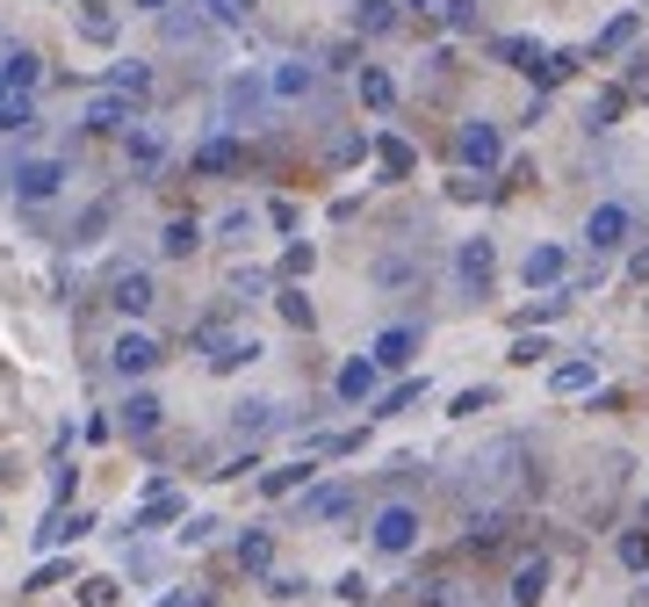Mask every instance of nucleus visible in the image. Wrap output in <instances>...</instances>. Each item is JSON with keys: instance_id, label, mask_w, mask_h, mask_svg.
I'll return each mask as SVG.
<instances>
[{"instance_id": "obj_56", "label": "nucleus", "mask_w": 649, "mask_h": 607, "mask_svg": "<svg viewBox=\"0 0 649 607\" xmlns=\"http://www.w3.org/2000/svg\"><path fill=\"white\" fill-rule=\"evenodd\" d=\"M405 8H433V0H405Z\"/></svg>"}, {"instance_id": "obj_21", "label": "nucleus", "mask_w": 649, "mask_h": 607, "mask_svg": "<svg viewBox=\"0 0 649 607\" xmlns=\"http://www.w3.org/2000/svg\"><path fill=\"white\" fill-rule=\"evenodd\" d=\"M181 514H189V506L173 499V492H152V499L130 514V536H145V528H167V520H181Z\"/></svg>"}, {"instance_id": "obj_40", "label": "nucleus", "mask_w": 649, "mask_h": 607, "mask_svg": "<svg viewBox=\"0 0 649 607\" xmlns=\"http://www.w3.org/2000/svg\"><path fill=\"white\" fill-rule=\"evenodd\" d=\"M570 66H578V58H570V52H548V58H542V66H534V80H542V87H556V80H563V72H570Z\"/></svg>"}, {"instance_id": "obj_5", "label": "nucleus", "mask_w": 649, "mask_h": 607, "mask_svg": "<svg viewBox=\"0 0 649 607\" xmlns=\"http://www.w3.org/2000/svg\"><path fill=\"white\" fill-rule=\"evenodd\" d=\"M491 276H498V246H491V239H462V246H455V282H462V296H483V290H491Z\"/></svg>"}, {"instance_id": "obj_57", "label": "nucleus", "mask_w": 649, "mask_h": 607, "mask_svg": "<svg viewBox=\"0 0 649 607\" xmlns=\"http://www.w3.org/2000/svg\"><path fill=\"white\" fill-rule=\"evenodd\" d=\"M642 520H649V514H642Z\"/></svg>"}, {"instance_id": "obj_42", "label": "nucleus", "mask_w": 649, "mask_h": 607, "mask_svg": "<svg viewBox=\"0 0 649 607\" xmlns=\"http://www.w3.org/2000/svg\"><path fill=\"white\" fill-rule=\"evenodd\" d=\"M80 30L94 36V44H109V36H116V15H102V8H87V15H80Z\"/></svg>"}, {"instance_id": "obj_17", "label": "nucleus", "mask_w": 649, "mask_h": 607, "mask_svg": "<svg viewBox=\"0 0 649 607\" xmlns=\"http://www.w3.org/2000/svg\"><path fill=\"white\" fill-rule=\"evenodd\" d=\"M310 477H318V463L296 456V463H274L267 477H260V492H267V499H289V492H310Z\"/></svg>"}, {"instance_id": "obj_44", "label": "nucleus", "mask_w": 649, "mask_h": 607, "mask_svg": "<svg viewBox=\"0 0 649 607\" xmlns=\"http://www.w3.org/2000/svg\"><path fill=\"white\" fill-rule=\"evenodd\" d=\"M614 109H620V94H599V102L584 109V123H592V131H606V123H614Z\"/></svg>"}, {"instance_id": "obj_10", "label": "nucleus", "mask_w": 649, "mask_h": 607, "mask_svg": "<svg viewBox=\"0 0 649 607\" xmlns=\"http://www.w3.org/2000/svg\"><path fill=\"white\" fill-rule=\"evenodd\" d=\"M368 355H376V369H411L419 362V326H383Z\"/></svg>"}, {"instance_id": "obj_47", "label": "nucleus", "mask_w": 649, "mask_h": 607, "mask_svg": "<svg viewBox=\"0 0 649 607\" xmlns=\"http://www.w3.org/2000/svg\"><path fill=\"white\" fill-rule=\"evenodd\" d=\"M332 593H340V600H354V607H361V600H368V578H361V572H340V586H332Z\"/></svg>"}, {"instance_id": "obj_55", "label": "nucleus", "mask_w": 649, "mask_h": 607, "mask_svg": "<svg viewBox=\"0 0 649 607\" xmlns=\"http://www.w3.org/2000/svg\"><path fill=\"white\" fill-rule=\"evenodd\" d=\"M189 607H209V600H203V593H189Z\"/></svg>"}, {"instance_id": "obj_50", "label": "nucleus", "mask_w": 649, "mask_h": 607, "mask_svg": "<svg viewBox=\"0 0 649 607\" xmlns=\"http://www.w3.org/2000/svg\"><path fill=\"white\" fill-rule=\"evenodd\" d=\"M267 225L274 232H296V203H267Z\"/></svg>"}, {"instance_id": "obj_1", "label": "nucleus", "mask_w": 649, "mask_h": 607, "mask_svg": "<svg viewBox=\"0 0 649 607\" xmlns=\"http://www.w3.org/2000/svg\"><path fill=\"white\" fill-rule=\"evenodd\" d=\"M455 159H462L469 173H491L498 159H505V131H498L491 116H469V123L455 131Z\"/></svg>"}, {"instance_id": "obj_20", "label": "nucleus", "mask_w": 649, "mask_h": 607, "mask_svg": "<svg viewBox=\"0 0 649 607\" xmlns=\"http://www.w3.org/2000/svg\"><path fill=\"white\" fill-rule=\"evenodd\" d=\"M592 383H599V369L584 362V355H578V362H556V369H548V391H556V398H578V391H592Z\"/></svg>"}, {"instance_id": "obj_24", "label": "nucleus", "mask_w": 649, "mask_h": 607, "mask_svg": "<svg viewBox=\"0 0 649 607\" xmlns=\"http://www.w3.org/2000/svg\"><path fill=\"white\" fill-rule=\"evenodd\" d=\"M346 506H354V492H346V485H318V492H304V520H340Z\"/></svg>"}, {"instance_id": "obj_15", "label": "nucleus", "mask_w": 649, "mask_h": 607, "mask_svg": "<svg viewBox=\"0 0 649 607\" xmlns=\"http://www.w3.org/2000/svg\"><path fill=\"white\" fill-rule=\"evenodd\" d=\"M267 87H274V102H304L310 87H318V66H304V58H282V66L267 72Z\"/></svg>"}, {"instance_id": "obj_53", "label": "nucleus", "mask_w": 649, "mask_h": 607, "mask_svg": "<svg viewBox=\"0 0 649 607\" xmlns=\"http://www.w3.org/2000/svg\"><path fill=\"white\" fill-rule=\"evenodd\" d=\"M8 102H15V87H8V72H0V109H8Z\"/></svg>"}, {"instance_id": "obj_36", "label": "nucleus", "mask_w": 649, "mask_h": 607, "mask_svg": "<svg viewBox=\"0 0 649 607\" xmlns=\"http://www.w3.org/2000/svg\"><path fill=\"white\" fill-rule=\"evenodd\" d=\"M109 217H116V203H94V210L80 217V225H72V246H94V239L109 232Z\"/></svg>"}, {"instance_id": "obj_39", "label": "nucleus", "mask_w": 649, "mask_h": 607, "mask_svg": "<svg viewBox=\"0 0 649 607\" xmlns=\"http://www.w3.org/2000/svg\"><path fill=\"white\" fill-rule=\"evenodd\" d=\"M426 398V376H411V383H397V391H383V413H405V405H419Z\"/></svg>"}, {"instance_id": "obj_51", "label": "nucleus", "mask_w": 649, "mask_h": 607, "mask_svg": "<svg viewBox=\"0 0 649 607\" xmlns=\"http://www.w3.org/2000/svg\"><path fill=\"white\" fill-rule=\"evenodd\" d=\"M628 276H635V282H649V246H642V254L628 260Z\"/></svg>"}, {"instance_id": "obj_45", "label": "nucleus", "mask_w": 649, "mask_h": 607, "mask_svg": "<svg viewBox=\"0 0 649 607\" xmlns=\"http://www.w3.org/2000/svg\"><path fill=\"white\" fill-rule=\"evenodd\" d=\"M483 405H491V391H483V383H477V391H462V398L447 405V413H455V419H469V413H483Z\"/></svg>"}, {"instance_id": "obj_32", "label": "nucleus", "mask_w": 649, "mask_h": 607, "mask_svg": "<svg viewBox=\"0 0 649 607\" xmlns=\"http://www.w3.org/2000/svg\"><path fill=\"white\" fill-rule=\"evenodd\" d=\"M239 434H267V427H282V405H267V398H253V405H239V419H231Z\"/></svg>"}, {"instance_id": "obj_16", "label": "nucleus", "mask_w": 649, "mask_h": 607, "mask_svg": "<svg viewBox=\"0 0 649 607\" xmlns=\"http://www.w3.org/2000/svg\"><path fill=\"white\" fill-rule=\"evenodd\" d=\"M195 246H203V217H195V210L167 217V232H159V254H167V260H189Z\"/></svg>"}, {"instance_id": "obj_46", "label": "nucleus", "mask_w": 649, "mask_h": 607, "mask_svg": "<svg viewBox=\"0 0 649 607\" xmlns=\"http://www.w3.org/2000/svg\"><path fill=\"white\" fill-rule=\"evenodd\" d=\"M267 593H274V600H296V593H304V578H296V572H267Z\"/></svg>"}, {"instance_id": "obj_18", "label": "nucleus", "mask_w": 649, "mask_h": 607, "mask_svg": "<svg viewBox=\"0 0 649 607\" xmlns=\"http://www.w3.org/2000/svg\"><path fill=\"white\" fill-rule=\"evenodd\" d=\"M123 159H130L137 173H152L159 159H167V138H159L152 123H137V131H123Z\"/></svg>"}, {"instance_id": "obj_23", "label": "nucleus", "mask_w": 649, "mask_h": 607, "mask_svg": "<svg viewBox=\"0 0 649 607\" xmlns=\"http://www.w3.org/2000/svg\"><path fill=\"white\" fill-rule=\"evenodd\" d=\"M189 167H195V173H231V167H239V138L224 131V138L195 145V159H189Z\"/></svg>"}, {"instance_id": "obj_4", "label": "nucleus", "mask_w": 649, "mask_h": 607, "mask_svg": "<svg viewBox=\"0 0 649 607\" xmlns=\"http://www.w3.org/2000/svg\"><path fill=\"white\" fill-rule=\"evenodd\" d=\"M109 369H116V376H152L159 369V340L137 333V326H123L116 340H109Z\"/></svg>"}, {"instance_id": "obj_28", "label": "nucleus", "mask_w": 649, "mask_h": 607, "mask_svg": "<svg viewBox=\"0 0 649 607\" xmlns=\"http://www.w3.org/2000/svg\"><path fill=\"white\" fill-rule=\"evenodd\" d=\"M361 102H368V109H376V116H383V109L397 102V80H390V72H383V66H361Z\"/></svg>"}, {"instance_id": "obj_38", "label": "nucleus", "mask_w": 649, "mask_h": 607, "mask_svg": "<svg viewBox=\"0 0 649 607\" xmlns=\"http://www.w3.org/2000/svg\"><path fill=\"white\" fill-rule=\"evenodd\" d=\"M116 578H80V607H116Z\"/></svg>"}, {"instance_id": "obj_11", "label": "nucleus", "mask_w": 649, "mask_h": 607, "mask_svg": "<svg viewBox=\"0 0 649 607\" xmlns=\"http://www.w3.org/2000/svg\"><path fill=\"white\" fill-rule=\"evenodd\" d=\"M87 131H102V138H109V131H137V109L130 102H123V94H109V87H102V94H94V102H87Z\"/></svg>"}, {"instance_id": "obj_43", "label": "nucleus", "mask_w": 649, "mask_h": 607, "mask_svg": "<svg viewBox=\"0 0 649 607\" xmlns=\"http://www.w3.org/2000/svg\"><path fill=\"white\" fill-rule=\"evenodd\" d=\"M217 232H224V239H246V232H253V210H224Z\"/></svg>"}, {"instance_id": "obj_37", "label": "nucleus", "mask_w": 649, "mask_h": 607, "mask_svg": "<svg viewBox=\"0 0 649 607\" xmlns=\"http://www.w3.org/2000/svg\"><path fill=\"white\" fill-rule=\"evenodd\" d=\"M310 268H318V246H310V239H296L289 254H282V282H304Z\"/></svg>"}, {"instance_id": "obj_8", "label": "nucleus", "mask_w": 649, "mask_h": 607, "mask_svg": "<svg viewBox=\"0 0 649 607\" xmlns=\"http://www.w3.org/2000/svg\"><path fill=\"white\" fill-rule=\"evenodd\" d=\"M109 304H116L123 318H145L159 304V290H152V276H145V268H123L116 282H109Z\"/></svg>"}, {"instance_id": "obj_3", "label": "nucleus", "mask_w": 649, "mask_h": 607, "mask_svg": "<svg viewBox=\"0 0 649 607\" xmlns=\"http://www.w3.org/2000/svg\"><path fill=\"white\" fill-rule=\"evenodd\" d=\"M267 102H274V87L260 80V72H231V80H224V94H217L224 123H253V116H260Z\"/></svg>"}, {"instance_id": "obj_33", "label": "nucleus", "mask_w": 649, "mask_h": 607, "mask_svg": "<svg viewBox=\"0 0 649 607\" xmlns=\"http://www.w3.org/2000/svg\"><path fill=\"white\" fill-rule=\"evenodd\" d=\"M376 159H383V173H390V181H405V173H411V145L390 138V131L376 138Z\"/></svg>"}, {"instance_id": "obj_34", "label": "nucleus", "mask_w": 649, "mask_h": 607, "mask_svg": "<svg viewBox=\"0 0 649 607\" xmlns=\"http://www.w3.org/2000/svg\"><path fill=\"white\" fill-rule=\"evenodd\" d=\"M498 58H505V66H520V72H534V66H542V44H534V36H505V44H498Z\"/></svg>"}, {"instance_id": "obj_41", "label": "nucleus", "mask_w": 649, "mask_h": 607, "mask_svg": "<svg viewBox=\"0 0 649 607\" xmlns=\"http://www.w3.org/2000/svg\"><path fill=\"white\" fill-rule=\"evenodd\" d=\"M620 564H628V572H649V536H620Z\"/></svg>"}, {"instance_id": "obj_29", "label": "nucleus", "mask_w": 649, "mask_h": 607, "mask_svg": "<svg viewBox=\"0 0 649 607\" xmlns=\"http://www.w3.org/2000/svg\"><path fill=\"white\" fill-rule=\"evenodd\" d=\"M354 30H361V36L397 30V0H361V8H354Z\"/></svg>"}, {"instance_id": "obj_35", "label": "nucleus", "mask_w": 649, "mask_h": 607, "mask_svg": "<svg viewBox=\"0 0 649 607\" xmlns=\"http://www.w3.org/2000/svg\"><path fill=\"white\" fill-rule=\"evenodd\" d=\"M635 30H642V15L628 8V15H614L606 30H599V44H592V52H620V44H635Z\"/></svg>"}, {"instance_id": "obj_9", "label": "nucleus", "mask_w": 649, "mask_h": 607, "mask_svg": "<svg viewBox=\"0 0 649 607\" xmlns=\"http://www.w3.org/2000/svg\"><path fill=\"white\" fill-rule=\"evenodd\" d=\"M628 225H635L628 203H599L592 217H584V239H592V254H614V246L628 239Z\"/></svg>"}, {"instance_id": "obj_26", "label": "nucleus", "mask_w": 649, "mask_h": 607, "mask_svg": "<svg viewBox=\"0 0 649 607\" xmlns=\"http://www.w3.org/2000/svg\"><path fill=\"white\" fill-rule=\"evenodd\" d=\"M145 87H152V66H145V58H123V66L109 72V94H123V102H137Z\"/></svg>"}, {"instance_id": "obj_49", "label": "nucleus", "mask_w": 649, "mask_h": 607, "mask_svg": "<svg viewBox=\"0 0 649 607\" xmlns=\"http://www.w3.org/2000/svg\"><path fill=\"white\" fill-rule=\"evenodd\" d=\"M209 528H217V520H209V514H195V520H181V542H189V550H195V542H209Z\"/></svg>"}, {"instance_id": "obj_2", "label": "nucleus", "mask_w": 649, "mask_h": 607, "mask_svg": "<svg viewBox=\"0 0 649 607\" xmlns=\"http://www.w3.org/2000/svg\"><path fill=\"white\" fill-rule=\"evenodd\" d=\"M368 542H376L383 557H411V550H419V506H405V499L376 506V528H368Z\"/></svg>"}, {"instance_id": "obj_6", "label": "nucleus", "mask_w": 649, "mask_h": 607, "mask_svg": "<svg viewBox=\"0 0 649 607\" xmlns=\"http://www.w3.org/2000/svg\"><path fill=\"white\" fill-rule=\"evenodd\" d=\"M66 189V159H15V195L22 203H52Z\"/></svg>"}, {"instance_id": "obj_12", "label": "nucleus", "mask_w": 649, "mask_h": 607, "mask_svg": "<svg viewBox=\"0 0 649 607\" xmlns=\"http://www.w3.org/2000/svg\"><path fill=\"white\" fill-rule=\"evenodd\" d=\"M159 419H167V405H159L152 391H130V398H123V413H116V427L130 434V441H145V434H159Z\"/></svg>"}, {"instance_id": "obj_27", "label": "nucleus", "mask_w": 649, "mask_h": 607, "mask_svg": "<svg viewBox=\"0 0 649 607\" xmlns=\"http://www.w3.org/2000/svg\"><path fill=\"white\" fill-rule=\"evenodd\" d=\"M267 564H274V536L267 528H246L239 536V572H267Z\"/></svg>"}, {"instance_id": "obj_13", "label": "nucleus", "mask_w": 649, "mask_h": 607, "mask_svg": "<svg viewBox=\"0 0 649 607\" xmlns=\"http://www.w3.org/2000/svg\"><path fill=\"white\" fill-rule=\"evenodd\" d=\"M563 268H570L563 246H534V254L520 260V282H527V290H556V282H563Z\"/></svg>"}, {"instance_id": "obj_54", "label": "nucleus", "mask_w": 649, "mask_h": 607, "mask_svg": "<svg viewBox=\"0 0 649 607\" xmlns=\"http://www.w3.org/2000/svg\"><path fill=\"white\" fill-rule=\"evenodd\" d=\"M159 607H189V593H167V600H159Z\"/></svg>"}, {"instance_id": "obj_52", "label": "nucleus", "mask_w": 649, "mask_h": 607, "mask_svg": "<svg viewBox=\"0 0 649 607\" xmlns=\"http://www.w3.org/2000/svg\"><path fill=\"white\" fill-rule=\"evenodd\" d=\"M130 8H137V15H167L173 0H130Z\"/></svg>"}, {"instance_id": "obj_25", "label": "nucleus", "mask_w": 649, "mask_h": 607, "mask_svg": "<svg viewBox=\"0 0 649 607\" xmlns=\"http://www.w3.org/2000/svg\"><path fill=\"white\" fill-rule=\"evenodd\" d=\"M0 72H8V87H15V94H30V87L44 80V58H36V52H22V44H15V52L0 58Z\"/></svg>"}, {"instance_id": "obj_19", "label": "nucleus", "mask_w": 649, "mask_h": 607, "mask_svg": "<svg viewBox=\"0 0 649 607\" xmlns=\"http://www.w3.org/2000/svg\"><path fill=\"white\" fill-rule=\"evenodd\" d=\"M542 593H548V557L534 550V557H520V564H513V600H520V607H534Z\"/></svg>"}, {"instance_id": "obj_31", "label": "nucleus", "mask_w": 649, "mask_h": 607, "mask_svg": "<svg viewBox=\"0 0 649 607\" xmlns=\"http://www.w3.org/2000/svg\"><path fill=\"white\" fill-rule=\"evenodd\" d=\"M274 312L289 318V326H304V333H310V318H318V312H310V296L296 290V282H282V290H274Z\"/></svg>"}, {"instance_id": "obj_22", "label": "nucleus", "mask_w": 649, "mask_h": 607, "mask_svg": "<svg viewBox=\"0 0 649 607\" xmlns=\"http://www.w3.org/2000/svg\"><path fill=\"white\" fill-rule=\"evenodd\" d=\"M87 528H94V514H80V506H72V514H52V520H44V528H36V542H44V550H58V542H80Z\"/></svg>"}, {"instance_id": "obj_48", "label": "nucleus", "mask_w": 649, "mask_h": 607, "mask_svg": "<svg viewBox=\"0 0 649 607\" xmlns=\"http://www.w3.org/2000/svg\"><path fill=\"white\" fill-rule=\"evenodd\" d=\"M542 355H548V340H542V333H527V340H513V362H542Z\"/></svg>"}, {"instance_id": "obj_14", "label": "nucleus", "mask_w": 649, "mask_h": 607, "mask_svg": "<svg viewBox=\"0 0 649 607\" xmlns=\"http://www.w3.org/2000/svg\"><path fill=\"white\" fill-rule=\"evenodd\" d=\"M246 362H260L253 333H217V340H209V369H217V376H231V369H246Z\"/></svg>"}, {"instance_id": "obj_7", "label": "nucleus", "mask_w": 649, "mask_h": 607, "mask_svg": "<svg viewBox=\"0 0 649 607\" xmlns=\"http://www.w3.org/2000/svg\"><path fill=\"white\" fill-rule=\"evenodd\" d=\"M376 383H383L376 355H346L340 376H332V398H340V405H368V398H376Z\"/></svg>"}, {"instance_id": "obj_30", "label": "nucleus", "mask_w": 649, "mask_h": 607, "mask_svg": "<svg viewBox=\"0 0 649 607\" xmlns=\"http://www.w3.org/2000/svg\"><path fill=\"white\" fill-rule=\"evenodd\" d=\"M30 131H36V102H30V94H15V102L0 109V138H30Z\"/></svg>"}]
</instances>
